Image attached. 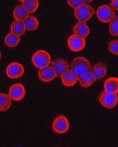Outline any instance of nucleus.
Masks as SVG:
<instances>
[{
	"instance_id": "obj_1",
	"label": "nucleus",
	"mask_w": 118,
	"mask_h": 147,
	"mask_svg": "<svg viewBox=\"0 0 118 147\" xmlns=\"http://www.w3.org/2000/svg\"><path fill=\"white\" fill-rule=\"evenodd\" d=\"M71 70H73L78 77L84 75L90 71L91 64L89 60L83 57H78L73 60L71 64Z\"/></svg>"
},
{
	"instance_id": "obj_2",
	"label": "nucleus",
	"mask_w": 118,
	"mask_h": 147,
	"mask_svg": "<svg viewBox=\"0 0 118 147\" xmlns=\"http://www.w3.org/2000/svg\"><path fill=\"white\" fill-rule=\"evenodd\" d=\"M94 10L90 5L83 3L75 10V16L79 21L87 22L92 18Z\"/></svg>"
},
{
	"instance_id": "obj_3",
	"label": "nucleus",
	"mask_w": 118,
	"mask_h": 147,
	"mask_svg": "<svg viewBox=\"0 0 118 147\" xmlns=\"http://www.w3.org/2000/svg\"><path fill=\"white\" fill-rule=\"evenodd\" d=\"M32 61L35 67L40 69L49 66L51 62V57L46 51L40 50L37 51L33 55Z\"/></svg>"
},
{
	"instance_id": "obj_4",
	"label": "nucleus",
	"mask_w": 118,
	"mask_h": 147,
	"mask_svg": "<svg viewBox=\"0 0 118 147\" xmlns=\"http://www.w3.org/2000/svg\"><path fill=\"white\" fill-rule=\"evenodd\" d=\"M99 102L103 107L107 109H113L118 103V94L103 91L98 97Z\"/></svg>"
},
{
	"instance_id": "obj_5",
	"label": "nucleus",
	"mask_w": 118,
	"mask_h": 147,
	"mask_svg": "<svg viewBox=\"0 0 118 147\" xmlns=\"http://www.w3.org/2000/svg\"><path fill=\"white\" fill-rule=\"evenodd\" d=\"M96 16L99 21L102 23H111L115 18L114 10L107 5H102L96 10Z\"/></svg>"
},
{
	"instance_id": "obj_6",
	"label": "nucleus",
	"mask_w": 118,
	"mask_h": 147,
	"mask_svg": "<svg viewBox=\"0 0 118 147\" xmlns=\"http://www.w3.org/2000/svg\"><path fill=\"white\" fill-rule=\"evenodd\" d=\"M53 131L57 134H64L69 128L68 119L64 115H59L55 118L52 125Z\"/></svg>"
},
{
	"instance_id": "obj_7",
	"label": "nucleus",
	"mask_w": 118,
	"mask_h": 147,
	"mask_svg": "<svg viewBox=\"0 0 118 147\" xmlns=\"http://www.w3.org/2000/svg\"><path fill=\"white\" fill-rule=\"evenodd\" d=\"M24 73V68L23 65L16 62L9 64L6 69L7 75L11 79H17L21 77Z\"/></svg>"
},
{
	"instance_id": "obj_8",
	"label": "nucleus",
	"mask_w": 118,
	"mask_h": 147,
	"mask_svg": "<svg viewBox=\"0 0 118 147\" xmlns=\"http://www.w3.org/2000/svg\"><path fill=\"white\" fill-rule=\"evenodd\" d=\"M86 44V42L85 38L75 34L71 35L67 40V45L69 49L75 52L82 51L85 48Z\"/></svg>"
},
{
	"instance_id": "obj_9",
	"label": "nucleus",
	"mask_w": 118,
	"mask_h": 147,
	"mask_svg": "<svg viewBox=\"0 0 118 147\" xmlns=\"http://www.w3.org/2000/svg\"><path fill=\"white\" fill-rule=\"evenodd\" d=\"M25 89L21 84H15L9 89V96L14 101H20L25 96Z\"/></svg>"
},
{
	"instance_id": "obj_10",
	"label": "nucleus",
	"mask_w": 118,
	"mask_h": 147,
	"mask_svg": "<svg viewBox=\"0 0 118 147\" xmlns=\"http://www.w3.org/2000/svg\"><path fill=\"white\" fill-rule=\"evenodd\" d=\"M57 75L52 66H48L40 68L38 73V77L42 82H49L55 79Z\"/></svg>"
},
{
	"instance_id": "obj_11",
	"label": "nucleus",
	"mask_w": 118,
	"mask_h": 147,
	"mask_svg": "<svg viewBox=\"0 0 118 147\" xmlns=\"http://www.w3.org/2000/svg\"><path fill=\"white\" fill-rule=\"evenodd\" d=\"M52 67L57 77H61L64 73L69 69V64L64 59H59L52 62Z\"/></svg>"
},
{
	"instance_id": "obj_12",
	"label": "nucleus",
	"mask_w": 118,
	"mask_h": 147,
	"mask_svg": "<svg viewBox=\"0 0 118 147\" xmlns=\"http://www.w3.org/2000/svg\"><path fill=\"white\" fill-rule=\"evenodd\" d=\"M78 76L73 70H68L61 76L62 84L66 87H72L77 82Z\"/></svg>"
},
{
	"instance_id": "obj_13",
	"label": "nucleus",
	"mask_w": 118,
	"mask_h": 147,
	"mask_svg": "<svg viewBox=\"0 0 118 147\" xmlns=\"http://www.w3.org/2000/svg\"><path fill=\"white\" fill-rule=\"evenodd\" d=\"M107 68L105 64L103 62H99L90 69V72L96 80L101 79L105 77L107 74Z\"/></svg>"
},
{
	"instance_id": "obj_14",
	"label": "nucleus",
	"mask_w": 118,
	"mask_h": 147,
	"mask_svg": "<svg viewBox=\"0 0 118 147\" xmlns=\"http://www.w3.org/2000/svg\"><path fill=\"white\" fill-rule=\"evenodd\" d=\"M74 34L86 38L90 33V28L86 22L79 21L73 27Z\"/></svg>"
},
{
	"instance_id": "obj_15",
	"label": "nucleus",
	"mask_w": 118,
	"mask_h": 147,
	"mask_svg": "<svg viewBox=\"0 0 118 147\" xmlns=\"http://www.w3.org/2000/svg\"><path fill=\"white\" fill-rule=\"evenodd\" d=\"M29 13L23 5L16 7L13 12V18L16 21H24L28 16Z\"/></svg>"
},
{
	"instance_id": "obj_16",
	"label": "nucleus",
	"mask_w": 118,
	"mask_h": 147,
	"mask_svg": "<svg viewBox=\"0 0 118 147\" xmlns=\"http://www.w3.org/2000/svg\"><path fill=\"white\" fill-rule=\"evenodd\" d=\"M105 90L110 92L117 93L118 92V78L111 77L107 79L104 82Z\"/></svg>"
},
{
	"instance_id": "obj_17",
	"label": "nucleus",
	"mask_w": 118,
	"mask_h": 147,
	"mask_svg": "<svg viewBox=\"0 0 118 147\" xmlns=\"http://www.w3.org/2000/svg\"><path fill=\"white\" fill-rule=\"evenodd\" d=\"M20 36L12 33V32H10L5 37V43L9 47L13 48L18 45L20 42Z\"/></svg>"
},
{
	"instance_id": "obj_18",
	"label": "nucleus",
	"mask_w": 118,
	"mask_h": 147,
	"mask_svg": "<svg viewBox=\"0 0 118 147\" xmlns=\"http://www.w3.org/2000/svg\"><path fill=\"white\" fill-rule=\"evenodd\" d=\"M78 81L82 87L86 88L91 86L96 81V79L91 74V73L89 72L86 74L79 77Z\"/></svg>"
},
{
	"instance_id": "obj_19",
	"label": "nucleus",
	"mask_w": 118,
	"mask_h": 147,
	"mask_svg": "<svg viewBox=\"0 0 118 147\" xmlns=\"http://www.w3.org/2000/svg\"><path fill=\"white\" fill-rule=\"evenodd\" d=\"M26 30L30 31L35 30L39 27V21L37 19L32 16H28L23 21Z\"/></svg>"
},
{
	"instance_id": "obj_20",
	"label": "nucleus",
	"mask_w": 118,
	"mask_h": 147,
	"mask_svg": "<svg viewBox=\"0 0 118 147\" xmlns=\"http://www.w3.org/2000/svg\"><path fill=\"white\" fill-rule=\"evenodd\" d=\"M10 30L11 32L19 35V36H21L25 32L26 28L25 26H24L23 21L16 20L14 22H13L12 24H11Z\"/></svg>"
},
{
	"instance_id": "obj_21",
	"label": "nucleus",
	"mask_w": 118,
	"mask_h": 147,
	"mask_svg": "<svg viewBox=\"0 0 118 147\" xmlns=\"http://www.w3.org/2000/svg\"><path fill=\"white\" fill-rule=\"evenodd\" d=\"M12 99L9 94L0 93V111H7L9 109Z\"/></svg>"
},
{
	"instance_id": "obj_22",
	"label": "nucleus",
	"mask_w": 118,
	"mask_h": 147,
	"mask_svg": "<svg viewBox=\"0 0 118 147\" xmlns=\"http://www.w3.org/2000/svg\"><path fill=\"white\" fill-rule=\"evenodd\" d=\"M23 5L29 13H33L39 8V0H26L23 2Z\"/></svg>"
},
{
	"instance_id": "obj_23",
	"label": "nucleus",
	"mask_w": 118,
	"mask_h": 147,
	"mask_svg": "<svg viewBox=\"0 0 118 147\" xmlns=\"http://www.w3.org/2000/svg\"><path fill=\"white\" fill-rule=\"evenodd\" d=\"M109 32L113 36H118V16L111 21L109 26Z\"/></svg>"
},
{
	"instance_id": "obj_24",
	"label": "nucleus",
	"mask_w": 118,
	"mask_h": 147,
	"mask_svg": "<svg viewBox=\"0 0 118 147\" xmlns=\"http://www.w3.org/2000/svg\"><path fill=\"white\" fill-rule=\"evenodd\" d=\"M109 50L112 53L118 55V40H112L109 42Z\"/></svg>"
},
{
	"instance_id": "obj_25",
	"label": "nucleus",
	"mask_w": 118,
	"mask_h": 147,
	"mask_svg": "<svg viewBox=\"0 0 118 147\" xmlns=\"http://www.w3.org/2000/svg\"><path fill=\"white\" fill-rule=\"evenodd\" d=\"M67 1L69 6L73 8V9H76V8L84 3L83 0H67Z\"/></svg>"
},
{
	"instance_id": "obj_26",
	"label": "nucleus",
	"mask_w": 118,
	"mask_h": 147,
	"mask_svg": "<svg viewBox=\"0 0 118 147\" xmlns=\"http://www.w3.org/2000/svg\"><path fill=\"white\" fill-rule=\"evenodd\" d=\"M111 7L114 10L118 11V0H111Z\"/></svg>"
},
{
	"instance_id": "obj_27",
	"label": "nucleus",
	"mask_w": 118,
	"mask_h": 147,
	"mask_svg": "<svg viewBox=\"0 0 118 147\" xmlns=\"http://www.w3.org/2000/svg\"><path fill=\"white\" fill-rule=\"evenodd\" d=\"M94 1V0H83L84 3H89L92 2Z\"/></svg>"
},
{
	"instance_id": "obj_28",
	"label": "nucleus",
	"mask_w": 118,
	"mask_h": 147,
	"mask_svg": "<svg viewBox=\"0 0 118 147\" xmlns=\"http://www.w3.org/2000/svg\"><path fill=\"white\" fill-rule=\"evenodd\" d=\"M19 1H21V2H24V1H26V0H19Z\"/></svg>"
},
{
	"instance_id": "obj_29",
	"label": "nucleus",
	"mask_w": 118,
	"mask_h": 147,
	"mask_svg": "<svg viewBox=\"0 0 118 147\" xmlns=\"http://www.w3.org/2000/svg\"><path fill=\"white\" fill-rule=\"evenodd\" d=\"M0 59H1V52H0Z\"/></svg>"
}]
</instances>
